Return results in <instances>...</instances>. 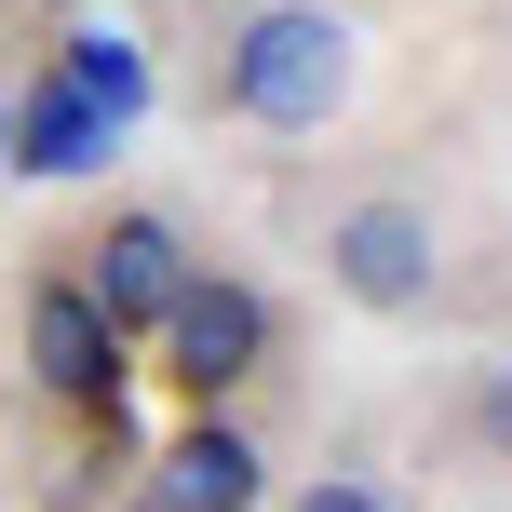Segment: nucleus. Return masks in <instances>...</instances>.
Masks as SVG:
<instances>
[{"label":"nucleus","mask_w":512,"mask_h":512,"mask_svg":"<svg viewBox=\"0 0 512 512\" xmlns=\"http://www.w3.org/2000/svg\"><path fill=\"white\" fill-rule=\"evenodd\" d=\"M149 364L176 378V405H189V418H216V405L256 378V364H270V297H256V283H230V270H203V283L176 297V324L149 337Z\"/></svg>","instance_id":"39448f33"},{"label":"nucleus","mask_w":512,"mask_h":512,"mask_svg":"<svg viewBox=\"0 0 512 512\" xmlns=\"http://www.w3.org/2000/svg\"><path fill=\"white\" fill-rule=\"evenodd\" d=\"M122 512H162V499H122Z\"/></svg>","instance_id":"f8f14e48"},{"label":"nucleus","mask_w":512,"mask_h":512,"mask_svg":"<svg viewBox=\"0 0 512 512\" xmlns=\"http://www.w3.org/2000/svg\"><path fill=\"white\" fill-rule=\"evenodd\" d=\"M0 162H14V95H0Z\"/></svg>","instance_id":"9b49d317"},{"label":"nucleus","mask_w":512,"mask_h":512,"mask_svg":"<svg viewBox=\"0 0 512 512\" xmlns=\"http://www.w3.org/2000/svg\"><path fill=\"white\" fill-rule=\"evenodd\" d=\"M283 512H405V499H391L378 472H310V486L283 499Z\"/></svg>","instance_id":"1a4fd4ad"},{"label":"nucleus","mask_w":512,"mask_h":512,"mask_svg":"<svg viewBox=\"0 0 512 512\" xmlns=\"http://www.w3.org/2000/svg\"><path fill=\"white\" fill-rule=\"evenodd\" d=\"M108 135H122V122H108V108L81 95L68 68H54L41 95L14 108V162H27V176H81V162H108Z\"/></svg>","instance_id":"0eeeda50"},{"label":"nucleus","mask_w":512,"mask_h":512,"mask_svg":"<svg viewBox=\"0 0 512 512\" xmlns=\"http://www.w3.org/2000/svg\"><path fill=\"white\" fill-rule=\"evenodd\" d=\"M54 68H68L81 95L108 108V122H135V108H149V68H135V54H122V27H81V41L54 54Z\"/></svg>","instance_id":"6e6552de"},{"label":"nucleus","mask_w":512,"mask_h":512,"mask_svg":"<svg viewBox=\"0 0 512 512\" xmlns=\"http://www.w3.org/2000/svg\"><path fill=\"white\" fill-rule=\"evenodd\" d=\"M68 283H81V297H95L108 324L135 337V351H149V337L176 324V297H189V283H203V256H189V230H176V216L122 203V216H95V243L68 256Z\"/></svg>","instance_id":"20e7f679"},{"label":"nucleus","mask_w":512,"mask_h":512,"mask_svg":"<svg viewBox=\"0 0 512 512\" xmlns=\"http://www.w3.org/2000/svg\"><path fill=\"white\" fill-rule=\"evenodd\" d=\"M364 81V41L337 0H243L230 41H216V108L243 135H324Z\"/></svg>","instance_id":"f257e3e1"},{"label":"nucleus","mask_w":512,"mask_h":512,"mask_svg":"<svg viewBox=\"0 0 512 512\" xmlns=\"http://www.w3.org/2000/svg\"><path fill=\"white\" fill-rule=\"evenodd\" d=\"M135 499H162V512H270V459H256L243 418H176L135 459Z\"/></svg>","instance_id":"423d86ee"},{"label":"nucleus","mask_w":512,"mask_h":512,"mask_svg":"<svg viewBox=\"0 0 512 512\" xmlns=\"http://www.w3.org/2000/svg\"><path fill=\"white\" fill-rule=\"evenodd\" d=\"M14 364H27V391H41V405L122 418V391H135V364H149V351H135V337L108 324L68 270H41V283H27V324H14Z\"/></svg>","instance_id":"7ed1b4c3"},{"label":"nucleus","mask_w":512,"mask_h":512,"mask_svg":"<svg viewBox=\"0 0 512 512\" xmlns=\"http://www.w3.org/2000/svg\"><path fill=\"white\" fill-rule=\"evenodd\" d=\"M324 283L351 310H378V324H418V310L445 297V230L432 203H405V189H364V203L324 216Z\"/></svg>","instance_id":"f03ea898"},{"label":"nucleus","mask_w":512,"mask_h":512,"mask_svg":"<svg viewBox=\"0 0 512 512\" xmlns=\"http://www.w3.org/2000/svg\"><path fill=\"white\" fill-rule=\"evenodd\" d=\"M472 445L512 472V364H486V378H472Z\"/></svg>","instance_id":"9d476101"}]
</instances>
